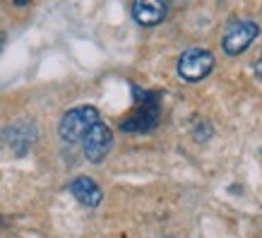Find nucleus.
Here are the masks:
<instances>
[{"mask_svg": "<svg viewBox=\"0 0 262 238\" xmlns=\"http://www.w3.org/2000/svg\"><path fill=\"white\" fill-rule=\"evenodd\" d=\"M255 75H257V79H262V56H260V60L255 63Z\"/></svg>", "mask_w": 262, "mask_h": 238, "instance_id": "9", "label": "nucleus"}, {"mask_svg": "<svg viewBox=\"0 0 262 238\" xmlns=\"http://www.w3.org/2000/svg\"><path fill=\"white\" fill-rule=\"evenodd\" d=\"M96 123H101V118H99V111L94 106H77V109H70L63 116L60 125H58V133H60L65 142L77 144L84 140V135Z\"/></svg>", "mask_w": 262, "mask_h": 238, "instance_id": "1", "label": "nucleus"}, {"mask_svg": "<svg viewBox=\"0 0 262 238\" xmlns=\"http://www.w3.org/2000/svg\"><path fill=\"white\" fill-rule=\"evenodd\" d=\"M133 17H135L137 24L142 27H157L166 19V12H168V5L161 3V0H137L133 3Z\"/></svg>", "mask_w": 262, "mask_h": 238, "instance_id": "6", "label": "nucleus"}, {"mask_svg": "<svg viewBox=\"0 0 262 238\" xmlns=\"http://www.w3.org/2000/svg\"><path fill=\"white\" fill-rule=\"evenodd\" d=\"M214 70V56L207 48H188L178 58V77L185 82H202Z\"/></svg>", "mask_w": 262, "mask_h": 238, "instance_id": "3", "label": "nucleus"}, {"mask_svg": "<svg viewBox=\"0 0 262 238\" xmlns=\"http://www.w3.org/2000/svg\"><path fill=\"white\" fill-rule=\"evenodd\" d=\"M113 147V133L106 123H96L92 130H89L84 140H82V149H84V157L92 161V164H99L108 157V152Z\"/></svg>", "mask_w": 262, "mask_h": 238, "instance_id": "5", "label": "nucleus"}, {"mask_svg": "<svg viewBox=\"0 0 262 238\" xmlns=\"http://www.w3.org/2000/svg\"><path fill=\"white\" fill-rule=\"evenodd\" d=\"M5 140H8V144L15 147L17 154H24L27 147L36 140V127L32 123H17V125L5 130Z\"/></svg>", "mask_w": 262, "mask_h": 238, "instance_id": "8", "label": "nucleus"}, {"mask_svg": "<svg viewBox=\"0 0 262 238\" xmlns=\"http://www.w3.org/2000/svg\"><path fill=\"white\" fill-rule=\"evenodd\" d=\"M3 46H5V32H0V51H3Z\"/></svg>", "mask_w": 262, "mask_h": 238, "instance_id": "10", "label": "nucleus"}, {"mask_svg": "<svg viewBox=\"0 0 262 238\" xmlns=\"http://www.w3.org/2000/svg\"><path fill=\"white\" fill-rule=\"evenodd\" d=\"M161 96L159 92H140L137 89V111L133 118L123 123L125 133H149L159 123Z\"/></svg>", "mask_w": 262, "mask_h": 238, "instance_id": "2", "label": "nucleus"}, {"mask_svg": "<svg viewBox=\"0 0 262 238\" xmlns=\"http://www.w3.org/2000/svg\"><path fill=\"white\" fill-rule=\"evenodd\" d=\"M68 190H70V195L80 205L84 207H99L103 200V192L101 188L96 185V181H92V178H87V176H80V178H75V181L68 185Z\"/></svg>", "mask_w": 262, "mask_h": 238, "instance_id": "7", "label": "nucleus"}, {"mask_svg": "<svg viewBox=\"0 0 262 238\" xmlns=\"http://www.w3.org/2000/svg\"><path fill=\"white\" fill-rule=\"evenodd\" d=\"M260 34V27L250 19H241V22H233L229 27V32L224 36V53L226 56H241L243 51H248V46L255 41V36Z\"/></svg>", "mask_w": 262, "mask_h": 238, "instance_id": "4", "label": "nucleus"}]
</instances>
